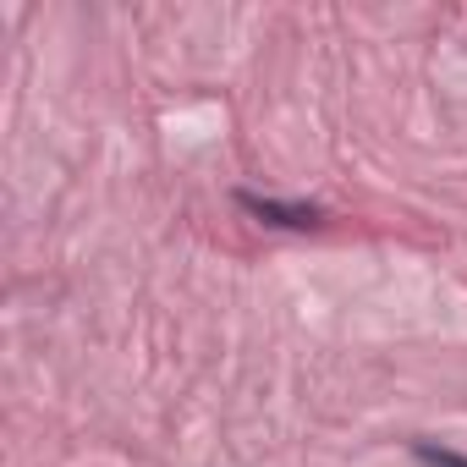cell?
Instances as JSON below:
<instances>
[{"mask_svg":"<svg viewBox=\"0 0 467 467\" xmlns=\"http://www.w3.org/2000/svg\"><path fill=\"white\" fill-rule=\"evenodd\" d=\"M237 203L259 220V225H275V231H314L325 225V209L308 203V198H270V192H237Z\"/></svg>","mask_w":467,"mask_h":467,"instance_id":"cell-1","label":"cell"},{"mask_svg":"<svg viewBox=\"0 0 467 467\" xmlns=\"http://www.w3.org/2000/svg\"><path fill=\"white\" fill-rule=\"evenodd\" d=\"M412 456H418L423 467H467V456H462V451L434 445V440H412Z\"/></svg>","mask_w":467,"mask_h":467,"instance_id":"cell-2","label":"cell"}]
</instances>
